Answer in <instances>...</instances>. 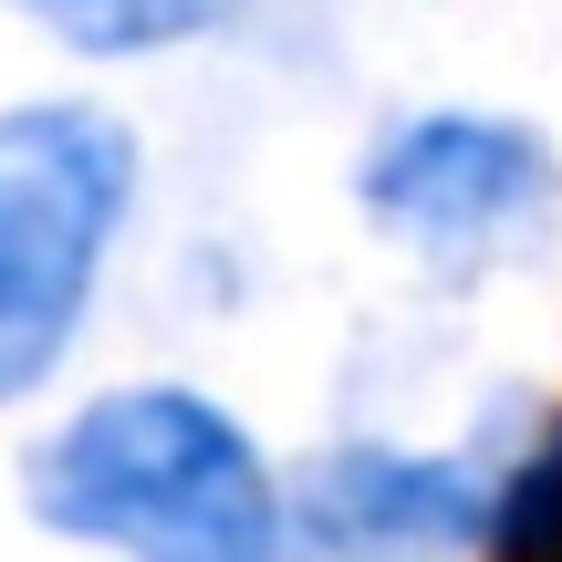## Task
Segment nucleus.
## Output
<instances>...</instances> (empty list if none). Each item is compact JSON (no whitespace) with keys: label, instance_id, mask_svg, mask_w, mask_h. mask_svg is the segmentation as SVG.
I'll return each mask as SVG.
<instances>
[{"label":"nucleus","instance_id":"nucleus-3","mask_svg":"<svg viewBox=\"0 0 562 562\" xmlns=\"http://www.w3.org/2000/svg\"><path fill=\"white\" fill-rule=\"evenodd\" d=\"M364 209L438 261H501L542 240L562 209V167L510 115H417L364 157Z\"/></svg>","mask_w":562,"mask_h":562},{"label":"nucleus","instance_id":"nucleus-6","mask_svg":"<svg viewBox=\"0 0 562 562\" xmlns=\"http://www.w3.org/2000/svg\"><path fill=\"white\" fill-rule=\"evenodd\" d=\"M261 562H281V552H261Z\"/></svg>","mask_w":562,"mask_h":562},{"label":"nucleus","instance_id":"nucleus-1","mask_svg":"<svg viewBox=\"0 0 562 562\" xmlns=\"http://www.w3.org/2000/svg\"><path fill=\"white\" fill-rule=\"evenodd\" d=\"M21 501L63 542H115L146 562H261L281 552V501L261 448L229 406L188 385H125L94 396L63 438L32 448Z\"/></svg>","mask_w":562,"mask_h":562},{"label":"nucleus","instance_id":"nucleus-4","mask_svg":"<svg viewBox=\"0 0 562 562\" xmlns=\"http://www.w3.org/2000/svg\"><path fill=\"white\" fill-rule=\"evenodd\" d=\"M302 531L334 562H448L490 531V490L448 459L334 448L302 469Z\"/></svg>","mask_w":562,"mask_h":562},{"label":"nucleus","instance_id":"nucleus-5","mask_svg":"<svg viewBox=\"0 0 562 562\" xmlns=\"http://www.w3.org/2000/svg\"><path fill=\"white\" fill-rule=\"evenodd\" d=\"M490 542H501V562H562V427L521 459V480L490 501Z\"/></svg>","mask_w":562,"mask_h":562},{"label":"nucleus","instance_id":"nucleus-2","mask_svg":"<svg viewBox=\"0 0 562 562\" xmlns=\"http://www.w3.org/2000/svg\"><path fill=\"white\" fill-rule=\"evenodd\" d=\"M125 199H136V136L104 104L0 115V406L63 364L125 229Z\"/></svg>","mask_w":562,"mask_h":562}]
</instances>
